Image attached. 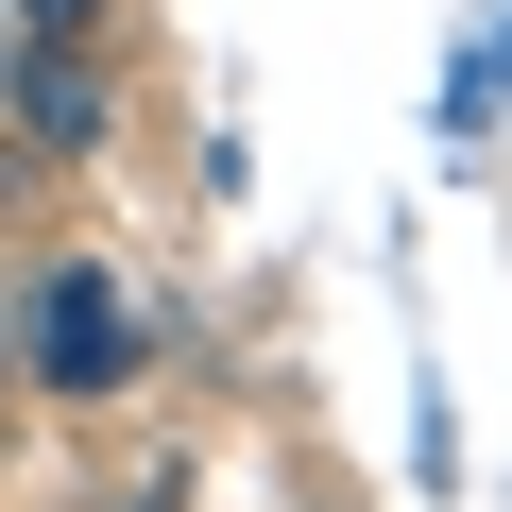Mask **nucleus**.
Instances as JSON below:
<instances>
[{
    "label": "nucleus",
    "instance_id": "4",
    "mask_svg": "<svg viewBox=\"0 0 512 512\" xmlns=\"http://www.w3.org/2000/svg\"><path fill=\"white\" fill-rule=\"evenodd\" d=\"M0 376H18V325H0Z\"/></svg>",
    "mask_w": 512,
    "mask_h": 512
},
{
    "label": "nucleus",
    "instance_id": "3",
    "mask_svg": "<svg viewBox=\"0 0 512 512\" xmlns=\"http://www.w3.org/2000/svg\"><path fill=\"white\" fill-rule=\"evenodd\" d=\"M0 18H18L35 52H103V35H120V0H0Z\"/></svg>",
    "mask_w": 512,
    "mask_h": 512
},
{
    "label": "nucleus",
    "instance_id": "1",
    "mask_svg": "<svg viewBox=\"0 0 512 512\" xmlns=\"http://www.w3.org/2000/svg\"><path fill=\"white\" fill-rule=\"evenodd\" d=\"M0 325H18V376H35V393H120V376H137V342H154V308L103 274V256H52V274L0 308Z\"/></svg>",
    "mask_w": 512,
    "mask_h": 512
},
{
    "label": "nucleus",
    "instance_id": "2",
    "mask_svg": "<svg viewBox=\"0 0 512 512\" xmlns=\"http://www.w3.org/2000/svg\"><path fill=\"white\" fill-rule=\"evenodd\" d=\"M120 137V69L103 52H18V86H0V154L18 171H86Z\"/></svg>",
    "mask_w": 512,
    "mask_h": 512
}]
</instances>
